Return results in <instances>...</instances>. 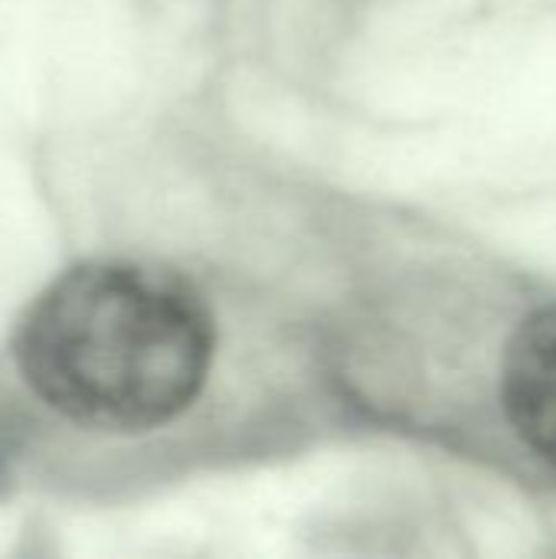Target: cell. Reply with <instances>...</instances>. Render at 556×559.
I'll return each instance as SVG.
<instances>
[{"mask_svg":"<svg viewBox=\"0 0 556 559\" xmlns=\"http://www.w3.org/2000/svg\"><path fill=\"white\" fill-rule=\"evenodd\" d=\"M501 393L518 436L556 468V305L531 314L511 337Z\"/></svg>","mask_w":556,"mask_h":559,"instance_id":"2","label":"cell"},{"mask_svg":"<svg viewBox=\"0 0 556 559\" xmlns=\"http://www.w3.org/2000/svg\"><path fill=\"white\" fill-rule=\"evenodd\" d=\"M16 360L62 419L98 432H144L180 416L213 360V314L170 269L88 262L26 311Z\"/></svg>","mask_w":556,"mask_h":559,"instance_id":"1","label":"cell"}]
</instances>
